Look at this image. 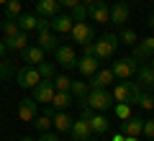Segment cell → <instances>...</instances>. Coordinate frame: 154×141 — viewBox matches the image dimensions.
<instances>
[{
  "label": "cell",
  "instance_id": "obj_1",
  "mask_svg": "<svg viewBox=\"0 0 154 141\" xmlns=\"http://www.w3.org/2000/svg\"><path fill=\"white\" fill-rule=\"evenodd\" d=\"M118 33H105V36H100L98 41H93V54L98 62H108L110 57L116 54V49H118Z\"/></svg>",
  "mask_w": 154,
  "mask_h": 141
},
{
  "label": "cell",
  "instance_id": "obj_2",
  "mask_svg": "<svg viewBox=\"0 0 154 141\" xmlns=\"http://www.w3.org/2000/svg\"><path fill=\"white\" fill-rule=\"evenodd\" d=\"M139 92H141V87L136 85V82H131V80H121V82H116V87H113V103H136V98H139Z\"/></svg>",
  "mask_w": 154,
  "mask_h": 141
},
{
  "label": "cell",
  "instance_id": "obj_3",
  "mask_svg": "<svg viewBox=\"0 0 154 141\" xmlns=\"http://www.w3.org/2000/svg\"><path fill=\"white\" fill-rule=\"evenodd\" d=\"M82 103L90 105L95 113H105V110L113 108V95H110L108 90H88V95L82 98Z\"/></svg>",
  "mask_w": 154,
  "mask_h": 141
},
{
  "label": "cell",
  "instance_id": "obj_4",
  "mask_svg": "<svg viewBox=\"0 0 154 141\" xmlns=\"http://www.w3.org/2000/svg\"><path fill=\"white\" fill-rule=\"evenodd\" d=\"M16 82H18V87H23V90H33V87L41 82V75H38V69L36 67H31V64H23L21 69L16 72Z\"/></svg>",
  "mask_w": 154,
  "mask_h": 141
},
{
  "label": "cell",
  "instance_id": "obj_5",
  "mask_svg": "<svg viewBox=\"0 0 154 141\" xmlns=\"http://www.w3.org/2000/svg\"><path fill=\"white\" fill-rule=\"evenodd\" d=\"M110 69H113L116 80H131L136 75V69H139V62L134 57H123V59H116Z\"/></svg>",
  "mask_w": 154,
  "mask_h": 141
},
{
  "label": "cell",
  "instance_id": "obj_6",
  "mask_svg": "<svg viewBox=\"0 0 154 141\" xmlns=\"http://www.w3.org/2000/svg\"><path fill=\"white\" fill-rule=\"evenodd\" d=\"M69 38L77 46H85V44H90L95 38V31H93V26H88L85 21H75V26H72V31H69Z\"/></svg>",
  "mask_w": 154,
  "mask_h": 141
},
{
  "label": "cell",
  "instance_id": "obj_7",
  "mask_svg": "<svg viewBox=\"0 0 154 141\" xmlns=\"http://www.w3.org/2000/svg\"><path fill=\"white\" fill-rule=\"evenodd\" d=\"M131 49H134L131 57H134L136 62H149V59L154 57V36H146L144 41H136Z\"/></svg>",
  "mask_w": 154,
  "mask_h": 141
},
{
  "label": "cell",
  "instance_id": "obj_8",
  "mask_svg": "<svg viewBox=\"0 0 154 141\" xmlns=\"http://www.w3.org/2000/svg\"><path fill=\"white\" fill-rule=\"evenodd\" d=\"M113 82H116L113 69H98L93 77H90L88 87L90 90H108V85H113Z\"/></svg>",
  "mask_w": 154,
  "mask_h": 141
},
{
  "label": "cell",
  "instance_id": "obj_9",
  "mask_svg": "<svg viewBox=\"0 0 154 141\" xmlns=\"http://www.w3.org/2000/svg\"><path fill=\"white\" fill-rule=\"evenodd\" d=\"M54 92H57V90H54V85H51V80H41L36 87H33V95H31V98L36 100L38 105H41V103L49 105L51 98H54Z\"/></svg>",
  "mask_w": 154,
  "mask_h": 141
},
{
  "label": "cell",
  "instance_id": "obj_10",
  "mask_svg": "<svg viewBox=\"0 0 154 141\" xmlns=\"http://www.w3.org/2000/svg\"><path fill=\"white\" fill-rule=\"evenodd\" d=\"M54 57H57V64L64 67V69H75L77 67V57H75V49L72 46H57Z\"/></svg>",
  "mask_w": 154,
  "mask_h": 141
},
{
  "label": "cell",
  "instance_id": "obj_11",
  "mask_svg": "<svg viewBox=\"0 0 154 141\" xmlns=\"http://www.w3.org/2000/svg\"><path fill=\"white\" fill-rule=\"evenodd\" d=\"M88 16L93 18L95 23H110V5L103 3V0H98L93 5H88Z\"/></svg>",
  "mask_w": 154,
  "mask_h": 141
},
{
  "label": "cell",
  "instance_id": "obj_12",
  "mask_svg": "<svg viewBox=\"0 0 154 141\" xmlns=\"http://www.w3.org/2000/svg\"><path fill=\"white\" fill-rule=\"evenodd\" d=\"M69 136H72L75 141H90V139H93V131H90V123H88L85 118H77V121H72Z\"/></svg>",
  "mask_w": 154,
  "mask_h": 141
},
{
  "label": "cell",
  "instance_id": "obj_13",
  "mask_svg": "<svg viewBox=\"0 0 154 141\" xmlns=\"http://www.w3.org/2000/svg\"><path fill=\"white\" fill-rule=\"evenodd\" d=\"M36 110H38V103L33 98H23L21 103H18V118L26 121V123H31L33 118H36Z\"/></svg>",
  "mask_w": 154,
  "mask_h": 141
},
{
  "label": "cell",
  "instance_id": "obj_14",
  "mask_svg": "<svg viewBox=\"0 0 154 141\" xmlns=\"http://www.w3.org/2000/svg\"><path fill=\"white\" fill-rule=\"evenodd\" d=\"M134 80H136V85L141 87V90H149V85L154 82V69L149 62H144V64H139L136 75H134Z\"/></svg>",
  "mask_w": 154,
  "mask_h": 141
},
{
  "label": "cell",
  "instance_id": "obj_15",
  "mask_svg": "<svg viewBox=\"0 0 154 141\" xmlns=\"http://www.w3.org/2000/svg\"><path fill=\"white\" fill-rule=\"evenodd\" d=\"M72 26H75L72 13H57V16L51 18V31H57V33H69Z\"/></svg>",
  "mask_w": 154,
  "mask_h": 141
},
{
  "label": "cell",
  "instance_id": "obj_16",
  "mask_svg": "<svg viewBox=\"0 0 154 141\" xmlns=\"http://www.w3.org/2000/svg\"><path fill=\"white\" fill-rule=\"evenodd\" d=\"M75 69H80V75H85V77H93L95 72L100 69V62L95 59L93 54H82V59H77Z\"/></svg>",
  "mask_w": 154,
  "mask_h": 141
},
{
  "label": "cell",
  "instance_id": "obj_17",
  "mask_svg": "<svg viewBox=\"0 0 154 141\" xmlns=\"http://www.w3.org/2000/svg\"><path fill=\"white\" fill-rule=\"evenodd\" d=\"M126 21H128V5L126 3H113L110 5V23L113 26H126Z\"/></svg>",
  "mask_w": 154,
  "mask_h": 141
},
{
  "label": "cell",
  "instance_id": "obj_18",
  "mask_svg": "<svg viewBox=\"0 0 154 141\" xmlns=\"http://www.w3.org/2000/svg\"><path fill=\"white\" fill-rule=\"evenodd\" d=\"M46 59V51L38 46V44H33V46H26L23 49V62L26 64H31V67H36L38 62H44Z\"/></svg>",
  "mask_w": 154,
  "mask_h": 141
},
{
  "label": "cell",
  "instance_id": "obj_19",
  "mask_svg": "<svg viewBox=\"0 0 154 141\" xmlns=\"http://www.w3.org/2000/svg\"><path fill=\"white\" fill-rule=\"evenodd\" d=\"M72 115L67 113V110H57L54 113V118H51V126H54L59 133H69V128H72Z\"/></svg>",
  "mask_w": 154,
  "mask_h": 141
},
{
  "label": "cell",
  "instance_id": "obj_20",
  "mask_svg": "<svg viewBox=\"0 0 154 141\" xmlns=\"http://www.w3.org/2000/svg\"><path fill=\"white\" fill-rule=\"evenodd\" d=\"M5 51H23L28 46V33L26 31H18L16 36H11V38H5Z\"/></svg>",
  "mask_w": 154,
  "mask_h": 141
},
{
  "label": "cell",
  "instance_id": "obj_21",
  "mask_svg": "<svg viewBox=\"0 0 154 141\" xmlns=\"http://www.w3.org/2000/svg\"><path fill=\"white\" fill-rule=\"evenodd\" d=\"M57 13H59V3H57V0H36V16L54 18Z\"/></svg>",
  "mask_w": 154,
  "mask_h": 141
},
{
  "label": "cell",
  "instance_id": "obj_22",
  "mask_svg": "<svg viewBox=\"0 0 154 141\" xmlns=\"http://www.w3.org/2000/svg\"><path fill=\"white\" fill-rule=\"evenodd\" d=\"M141 128H144V118H126L121 123V133L123 136H141Z\"/></svg>",
  "mask_w": 154,
  "mask_h": 141
},
{
  "label": "cell",
  "instance_id": "obj_23",
  "mask_svg": "<svg viewBox=\"0 0 154 141\" xmlns=\"http://www.w3.org/2000/svg\"><path fill=\"white\" fill-rule=\"evenodd\" d=\"M36 44H38L44 51H54L57 46H59V41H57V36L51 33V28H49V31H38V33H36Z\"/></svg>",
  "mask_w": 154,
  "mask_h": 141
},
{
  "label": "cell",
  "instance_id": "obj_24",
  "mask_svg": "<svg viewBox=\"0 0 154 141\" xmlns=\"http://www.w3.org/2000/svg\"><path fill=\"white\" fill-rule=\"evenodd\" d=\"M88 123H90V131H93V133H108V115L105 113H93L88 118Z\"/></svg>",
  "mask_w": 154,
  "mask_h": 141
},
{
  "label": "cell",
  "instance_id": "obj_25",
  "mask_svg": "<svg viewBox=\"0 0 154 141\" xmlns=\"http://www.w3.org/2000/svg\"><path fill=\"white\" fill-rule=\"evenodd\" d=\"M75 103V98H72V92H54V98H51V108H57V110H67L69 105Z\"/></svg>",
  "mask_w": 154,
  "mask_h": 141
},
{
  "label": "cell",
  "instance_id": "obj_26",
  "mask_svg": "<svg viewBox=\"0 0 154 141\" xmlns=\"http://www.w3.org/2000/svg\"><path fill=\"white\" fill-rule=\"evenodd\" d=\"M18 21V28H21V31H36V23H38V16L36 13H21V16L16 18Z\"/></svg>",
  "mask_w": 154,
  "mask_h": 141
},
{
  "label": "cell",
  "instance_id": "obj_27",
  "mask_svg": "<svg viewBox=\"0 0 154 141\" xmlns=\"http://www.w3.org/2000/svg\"><path fill=\"white\" fill-rule=\"evenodd\" d=\"M21 0H8L5 3V18H3V21H16L18 16H21Z\"/></svg>",
  "mask_w": 154,
  "mask_h": 141
},
{
  "label": "cell",
  "instance_id": "obj_28",
  "mask_svg": "<svg viewBox=\"0 0 154 141\" xmlns=\"http://www.w3.org/2000/svg\"><path fill=\"white\" fill-rule=\"evenodd\" d=\"M51 85H54V90H57V92H69L72 80H69L67 75H54V77H51Z\"/></svg>",
  "mask_w": 154,
  "mask_h": 141
},
{
  "label": "cell",
  "instance_id": "obj_29",
  "mask_svg": "<svg viewBox=\"0 0 154 141\" xmlns=\"http://www.w3.org/2000/svg\"><path fill=\"white\" fill-rule=\"evenodd\" d=\"M118 41H121V44H126V46H134V44L139 41V36H136V31H134V28H126V26H121Z\"/></svg>",
  "mask_w": 154,
  "mask_h": 141
},
{
  "label": "cell",
  "instance_id": "obj_30",
  "mask_svg": "<svg viewBox=\"0 0 154 141\" xmlns=\"http://www.w3.org/2000/svg\"><path fill=\"white\" fill-rule=\"evenodd\" d=\"M113 113H116L118 121L131 118V103H113Z\"/></svg>",
  "mask_w": 154,
  "mask_h": 141
},
{
  "label": "cell",
  "instance_id": "obj_31",
  "mask_svg": "<svg viewBox=\"0 0 154 141\" xmlns=\"http://www.w3.org/2000/svg\"><path fill=\"white\" fill-rule=\"evenodd\" d=\"M88 82H77V80H72V87H69V92H72V98H77V100H82L85 95H88Z\"/></svg>",
  "mask_w": 154,
  "mask_h": 141
},
{
  "label": "cell",
  "instance_id": "obj_32",
  "mask_svg": "<svg viewBox=\"0 0 154 141\" xmlns=\"http://www.w3.org/2000/svg\"><path fill=\"white\" fill-rule=\"evenodd\" d=\"M36 69H38V75H41V80H51V77L57 75V72H54V64H51V62H46V59L38 62Z\"/></svg>",
  "mask_w": 154,
  "mask_h": 141
},
{
  "label": "cell",
  "instance_id": "obj_33",
  "mask_svg": "<svg viewBox=\"0 0 154 141\" xmlns=\"http://www.w3.org/2000/svg\"><path fill=\"white\" fill-rule=\"evenodd\" d=\"M136 105H141L144 110H152L154 108V95L146 92V90H141V92H139V98H136Z\"/></svg>",
  "mask_w": 154,
  "mask_h": 141
},
{
  "label": "cell",
  "instance_id": "obj_34",
  "mask_svg": "<svg viewBox=\"0 0 154 141\" xmlns=\"http://www.w3.org/2000/svg\"><path fill=\"white\" fill-rule=\"evenodd\" d=\"M0 75L5 77V80H8V77H13V75H16V67H13V62H11V59H5V57L0 59Z\"/></svg>",
  "mask_w": 154,
  "mask_h": 141
},
{
  "label": "cell",
  "instance_id": "obj_35",
  "mask_svg": "<svg viewBox=\"0 0 154 141\" xmlns=\"http://www.w3.org/2000/svg\"><path fill=\"white\" fill-rule=\"evenodd\" d=\"M33 126H36L38 131H41V133H44V131H49V126H51V118L49 115H36V118H33Z\"/></svg>",
  "mask_w": 154,
  "mask_h": 141
},
{
  "label": "cell",
  "instance_id": "obj_36",
  "mask_svg": "<svg viewBox=\"0 0 154 141\" xmlns=\"http://www.w3.org/2000/svg\"><path fill=\"white\" fill-rule=\"evenodd\" d=\"M0 28H3V31H5V38L16 36V33L21 31V28H18V21H5V23H3V26H0Z\"/></svg>",
  "mask_w": 154,
  "mask_h": 141
},
{
  "label": "cell",
  "instance_id": "obj_37",
  "mask_svg": "<svg viewBox=\"0 0 154 141\" xmlns=\"http://www.w3.org/2000/svg\"><path fill=\"white\" fill-rule=\"evenodd\" d=\"M72 18H75V21H85V18H88V5H85V3H80V5L77 8H72Z\"/></svg>",
  "mask_w": 154,
  "mask_h": 141
},
{
  "label": "cell",
  "instance_id": "obj_38",
  "mask_svg": "<svg viewBox=\"0 0 154 141\" xmlns=\"http://www.w3.org/2000/svg\"><path fill=\"white\" fill-rule=\"evenodd\" d=\"M141 133L146 136V139H154V118H152V121H144V128H141Z\"/></svg>",
  "mask_w": 154,
  "mask_h": 141
},
{
  "label": "cell",
  "instance_id": "obj_39",
  "mask_svg": "<svg viewBox=\"0 0 154 141\" xmlns=\"http://www.w3.org/2000/svg\"><path fill=\"white\" fill-rule=\"evenodd\" d=\"M49 28H51V18H41V16H38V23H36V33H38V31H49Z\"/></svg>",
  "mask_w": 154,
  "mask_h": 141
},
{
  "label": "cell",
  "instance_id": "obj_40",
  "mask_svg": "<svg viewBox=\"0 0 154 141\" xmlns=\"http://www.w3.org/2000/svg\"><path fill=\"white\" fill-rule=\"evenodd\" d=\"M59 3V8H67V11H72V8H77L82 0H57Z\"/></svg>",
  "mask_w": 154,
  "mask_h": 141
},
{
  "label": "cell",
  "instance_id": "obj_41",
  "mask_svg": "<svg viewBox=\"0 0 154 141\" xmlns=\"http://www.w3.org/2000/svg\"><path fill=\"white\" fill-rule=\"evenodd\" d=\"M38 141H59V136H57V133H51V131H44V133L38 136Z\"/></svg>",
  "mask_w": 154,
  "mask_h": 141
},
{
  "label": "cell",
  "instance_id": "obj_42",
  "mask_svg": "<svg viewBox=\"0 0 154 141\" xmlns=\"http://www.w3.org/2000/svg\"><path fill=\"white\" fill-rule=\"evenodd\" d=\"M110 141H123V133H121V131H118V133H113V136H110Z\"/></svg>",
  "mask_w": 154,
  "mask_h": 141
},
{
  "label": "cell",
  "instance_id": "obj_43",
  "mask_svg": "<svg viewBox=\"0 0 154 141\" xmlns=\"http://www.w3.org/2000/svg\"><path fill=\"white\" fill-rule=\"evenodd\" d=\"M3 57H5V44L0 41V59H3Z\"/></svg>",
  "mask_w": 154,
  "mask_h": 141
},
{
  "label": "cell",
  "instance_id": "obj_44",
  "mask_svg": "<svg viewBox=\"0 0 154 141\" xmlns=\"http://www.w3.org/2000/svg\"><path fill=\"white\" fill-rule=\"evenodd\" d=\"M146 23H149V28H152V31H154V13H152V16H149V21H146Z\"/></svg>",
  "mask_w": 154,
  "mask_h": 141
},
{
  "label": "cell",
  "instance_id": "obj_45",
  "mask_svg": "<svg viewBox=\"0 0 154 141\" xmlns=\"http://www.w3.org/2000/svg\"><path fill=\"white\" fill-rule=\"evenodd\" d=\"M123 141H139V136H123Z\"/></svg>",
  "mask_w": 154,
  "mask_h": 141
},
{
  "label": "cell",
  "instance_id": "obj_46",
  "mask_svg": "<svg viewBox=\"0 0 154 141\" xmlns=\"http://www.w3.org/2000/svg\"><path fill=\"white\" fill-rule=\"evenodd\" d=\"M82 3L85 5H93V3H98V0H82Z\"/></svg>",
  "mask_w": 154,
  "mask_h": 141
},
{
  "label": "cell",
  "instance_id": "obj_47",
  "mask_svg": "<svg viewBox=\"0 0 154 141\" xmlns=\"http://www.w3.org/2000/svg\"><path fill=\"white\" fill-rule=\"evenodd\" d=\"M149 64H152V69H154V57H152V59H149Z\"/></svg>",
  "mask_w": 154,
  "mask_h": 141
},
{
  "label": "cell",
  "instance_id": "obj_48",
  "mask_svg": "<svg viewBox=\"0 0 154 141\" xmlns=\"http://www.w3.org/2000/svg\"><path fill=\"white\" fill-rule=\"evenodd\" d=\"M149 90H152V95H154V82H152V85H149Z\"/></svg>",
  "mask_w": 154,
  "mask_h": 141
},
{
  "label": "cell",
  "instance_id": "obj_49",
  "mask_svg": "<svg viewBox=\"0 0 154 141\" xmlns=\"http://www.w3.org/2000/svg\"><path fill=\"white\" fill-rule=\"evenodd\" d=\"M21 141H33V139H28V136H23V139H21Z\"/></svg>",
  "mask_w": 154,
  "mask_h": 141
},
{
  "label": "cell",
  "instance_id": "obj_50",
  "mask_svg": "<svg viewBox=\"0 0 154 141\" xmlns=\"http://www.w3.org/2000/svg\"><path fill=\"white\" fill-rule=\"evenodd\" d=\"M5 3H8V0H0V5H5Z\"/></svg>",
  "mask_w": 154,
  "mask_h": 141
},
{
  "label": "cell",
  "instance_id": "obj_51",
  "mask_svg": "<svg viewBox=\"0 0 154 141\" xmlns=\"http://www.w3.org/2000/svg\"><path fill=\"white\" fill-rule=\"evenodd\" d=\"M0 26H3V21H0Z\"/></svg>",
  "mask_w": 154,
  "mask_h": 141
},
{
  "label": "cell",
  "instance_id": "obj_52",
  "mask_svg": "<svg viewBox=\"0 0 154 141\" xmlns=\"http://www.w3.org/2000/svg\"><path fill=\"white\" fill-rule=\"evenodd\" d=\"M0 80H3V75H0Z\"/></svg>",
  "mask_w": 154,
  "mask_h": 141
},
{
  "label": "cell",
  "instance_id": "obj_53",
  "mask_svg": "<svg viewBox=\"0 0 154 141\" xmlns=\"http://www.w3.org/2000/svg\"><path fill=\"white\" fill-rule=\"evenodd\" d=\"M69 141H75V139H69Z\"/></svg>",
  "mask_w": 154,
  "mask_h": 141
},
{
  "label": "cell",
  "instance_id": "obj_54",
  "mask_svg": "<svg viewBox=\"0 0 154 141\" xmlns=\"http://www.w3.org/2000/svg\"><path fill=\"white\" fill-rule=\"evenodd\" d=\"M33 3H36V0H33Z\"/></svg>",
  "mask_w": 154,
  "mask_h": 141
},
{
  "label": "cell",
  "instance_id": "obj_55",
  "mask_svg": "<svg viewBox=\"0 0 154 141\" xmlns=\"http://www.w3.org/2000/svg\"><path fill=\"white\" fill-rule=\"evenodd\" d=\"M152 3H154V0H152Z\"/></svg>",
  "mask_w": 154,
  "mask_h": 141
},
{
  "label": "cell",
  "instance_id": "obj_56",
  "mask_svg": "<svg viewBox=\"0 0 154 141\" xmlns=\"http://www.w3.org/2000/svg\"><path fill=\"white\" fill-rule=\"evenodd\" d=\"M152 110H154V108H152Z\"/></svg>",
  "mask_w": 154,
  "mask_h": 141
}]
</instances>
